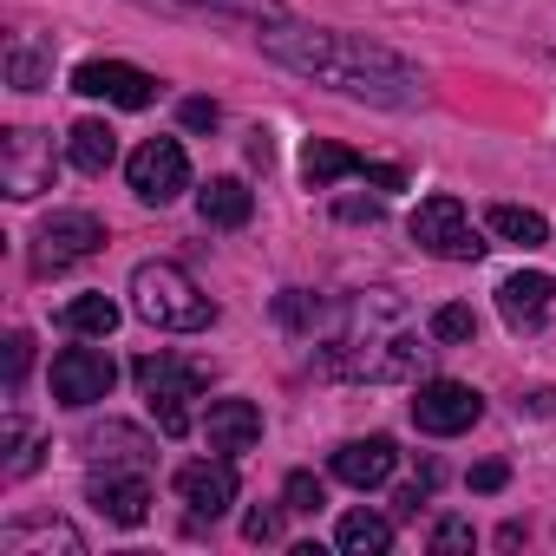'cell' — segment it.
Returning a JSON list of instances; mask_svg holds the SVG:
<instances>
[{
    "mask_svg": "<svg viewBox=\"0 0 556 556\" xmlns=\"http://www.w3.org/2000/svg\"><path fill=\"white\" fill-rule=\"evenodd\" d=\"M504 478H510V471H504L497 458H484V465L471 471V491H504Z\"/></svg>",
    "mask_w": 556,
    "mask_h": 556,
    "instance_id": "cell-33",
    "label": "cell"
},
{
    "mask_svg": "<svg viewBox=\"0 0 556 556\" xmlns=\"http://www.w3.org/2000/svg\"><path fill=\"white\" fill-rule=\"evenodd\" d=\"M86 497H92L112 523H125V530H138V523L151 517V484H144V471H92Z\"/></svg>",
    "mask_w": 556,
    "mask_h": 556,
    "instance_id": "cell-12",
    "label": "cell"
},
{
    "mask_svg": "<svg viewBox=\"0 0 556 556\" xmlns=\"http://www.w3.org/2000/svg\"><path fill=\"white\" fill-rule=\"evenodd\" d=\"M249 164H262V170L275 164V144H268V131H255V138H249Z\"/></svg>",
    "mask_w": 556,
    "mask_h": 556,
    "instance_id": "cell-34",
    "label": "cell"
},
{
    "mask_svg": "<svg viewBox=\"0 0 556 556\" xmlns=\"http://www.w3.org/2000/svg\"><path fill=\"white\" fill-rule=\"evenodd\" d=\"M530 413H536V419H543V413H556V393H549V387H536V393H530Z\"/></svg>",
    "mask_w": 556,
    "mask_h": 556,
    "instance_id": "cell-36",
    "label": "cell"
},
{
    "mask_svg": "<svg viewBox=\"0 0 556 556\" xmlns=\"http://www.w3.org/2000/svg\"><path fill=\"white\" fill-rule=\"evenodd\" d=\"M112 387H118V367L99 348H66L53 361V400L60 406H99V400H112Z\"/></svg>",
    "mask_w": 556,
    "mask_h": 556,
    "instance_id": "cell-9",
    "label": "cell"
},
{
    "mask_svg": "<svg viewBox=\"0 0 556 556\" xmlns=\"http://www.w3.org/2000/svg\"><path fill=\"white\" fill-rule=\"evenodd\" d=\"M465 543H471V523H465V517H445V523L432 530V549H465Z\"/></svg>",
    "mask_w": 556,
    "mask_h": 556,
    "instance_id": "cell-32",
    "label": "cell"
},
{
    "mask_svg": "<svg viewBox=\"0 0 556 556\" xmlns=\"http://www.w3.org/2000/svg\"><path fill=\"white\" fill-rule=\"evenodd\" d=\"M341 216H354V223H361V216H367V223H380V203H341Z\"/></svg>",
    "mask_w": 556,
    "mask_h": 556,
    "instance_id": "cell-35",
    "label": "cell"
},
{
    "mask_svg": "<svg viewBox=\"0 0 556 556\" xmlns=\"http://www.w3.org/2000/svg\"><path fill=\"white\" fill-rule=\"evenodd\" d=\"M177 497L190 504V517H223L229 504H236V465L229 458H197V465H184L177 471Z\"/></svg>",
    "mask_w": 556,
    "mask_h": 556,
    "instance_id": "cell-11",
    "label": "cell"
},
{
    "mask_svg": "<svg viewBox=\"0 0 556 556\" xmlns=\"http://www.w3.org/2000/svg\"><path fill=\"white\" fill-rule=\"evenodd\" d=\"M302 177H308L315 190H328L334 177H374V164L354 157V151H341V144H328V138H308V144H302Z\"/></svg>",
    "mask_w": 556,
    "mask_h": 556,
    "instance_id": "cell-17",
    "label": "cell"
},
{
    "mask_svg": "<svg viewBox=\"0 0 556 556\" xmlns=\"http://www.w3.org/2000/svg\"><path fill=\"white\" fill-rule=\"evenodd\" d=\"M262 53H268L275 66H289V73H302V79L341 92V99H361V105L413 112V105L426 99V79H419L400 53H387V47H374V40H361V34L302 27V21H268Z\"/></svg>",
    "mask_w": 556,
    "mask_h": 556,
    "instance_id": "cell-1",
    "label": "cell"
},
{
    "mask_svg": "<svg viewBox=\"0 0 556 556\" xmlns=\"http://www.w3.org/2000/svg\"><path fill=\"white\" fill-rule=\"evenodd\" d=\"M144 8H164V14H223V21H282L275 0H144Z\"/></svg>",
    "mask_w": 556,
    "mask_h": 556,
    "instance_id": "cell-20",
    "label": "cell"
},
{
    "mask_svg": "<svg viewBox=\"0 0 556 556\" xmlns=\"http://www.w3.org/2000/svg\"><path fill=\"white\" fill-rule=\"evenodd\" d=\"M73 164H79L86 177H105V170L118 164V131L99 125V118H79V125H73Z\"/></svg>",
    "mask_w": 556,
    "mask_h": 556,
    "instance_id": "cell-18",
    "label": "cell"
},
{
    "mask_svg": "<svg viewBox=\"0 0 556 556\" xmlns=\"http://www.w3.org/2000/svg\"><path fill=\"white\" fill-rule=\"evenodd\" d=\"M413 242L419 249H432V255H445V262H478L484 255V242H478V229H471V216H465V203L458 197H426L419 210H413Z\"/></svg>",
    "mask_w": 556,
    "mask_h": 556,
    "instance_id": "cell-5",
    "label": "cell"
},
{
    "mask_svg": "<svg viewBox=\"0 0 556 556\" xmlns=\"http://www.w3.org/2000/svg\"><path fill=\"white\" fill-rule=\"evenodd\" d=\"M125 177H131L138 203H157V210H164V203H177V197L190 190V157H184L177 138H144V144L131 151Z\"/></svg>",
    "mask_w": 556,
    "mask_h": 556,
    "instance_id": "cell-6",
    "label": "cell"
},
{
    "mask_svg": "<svg viewBox=\"0 0 556 556\" xmlns=\"http://www.w3.org/2000/svg\"><path fill=\"white\" fill-rule=\"evenodd\" d=\"M99 242H105V223H99L92 210H60V216H47L40 236H34V268H40V275H60V268H73V262H86Z\"/></svg>",
    "mask_w": 556,
    "mask_h": 556,
    "instance_id": "cell-7",
    "label": "cell"
},
{
    "mask_svg": "<svg viewBox=\"0 0 556 556\" xmlns=\"http://www.w3.org/2000/svg\"><path fill=\"white\" fill-rule=\"evenodd\" d=\"M8 556H27V549H66V556H86V536L73 523H27V530H8L0 536Z\"/></svg>",
    "mask_w": 556,
    "mask_h": 556,
    "instance_id": "cell-21",
    "label": "cell"
},
{
    "mask_svg": "<svg viewBox=\"0 0 556 556\" xmlns=\"http://www.w3.org/2000/svg\"><path fill=\"white\" fill-rule=\"evenodd\" d=\"M131 308H138V321H151L164 334H197V328L216 321V302L177 262H138L131 268Z\"/></svg>",
    "mask_w": 556,
    "mask_h": 556,
    "instance_id": "cell-2",
    "label": "cell"
},
{
    "mask_svg": "<svg viewBox=\"0 0 556 556\" xmlns=\"http://www.w3.org/2000/svg\"><path fill=\"white\" fill-rule=\"evenodd\" d=\"M8 79H14V92H40L47 86V53L27 47V40H14L8 47Z\"/></svg>",
    "mask_w": 556,
    "mask_h": 556,
    "instance_id": "cell-24",
    "label": "cell"
},
{
    "mask_svg": "<svg viewBox=\"0 0 556 556\" xmlns=\"http://www.w3.org/2000/svg\"><path fill=\"white\" fill-rule=\"evenodd\" d=\"M334 543H341L348 556H387V549H393V523H387L380 510H348L341 530H334Z\"/></svg>",
    "mask_w": 556,
    "mask_h": 556,
    "instance_id": "cell-19",
    "label": "cell"
},
{
    "mask_svg": "<svg viewBox=\"0 0 556 556\" xmlns=\"http://www.w3.org/2000/svg\"><path fill=\"white\" fill-rule=\"evenodd\" d=\"M549 295H556V282H549V275H536V268H523V275H504V282H497V315H504L517 334H530V328H543V315H549Z\"/></svg>",
    "mask_w": 556,
    "mask_h": 556,
    "instance_id": "cell-14",
    "label": "cell"
},
{
    "mask_svg": "<svg viewBox=\"0 0 556 556\" xmlns=\"http://www.w3.org/2000/svg\"><path fill=\"white\" fill-rule=\"evenodd\" d=\"M491 236H504V242H517V249H543L549 242V223L536 216V210H523V203H491Z\"/></svg>",
    "mask_w": 556,
    "mask_h": 556,
    "instance_id": "cell-22",
    "label": "cell"
},
{
    "mask_svg": "<svg viewBox=\"0 0 556 556\" xmlns=\"http://www.w3.org/2000/svg\"><path fill=\"white\" fill-rule=\"evenodd\" d=\"M73 92H79V99L125 105V112H144V105L157 99V79L138 73V66H125V60H86V66L73 73Z\"/></svg>",
    "mask_w": 556,
    "mask_h": 556,
    "instance_id": "cell-10",
    "label": "cell"
},
{
    "mask_svg": "<svg viewBox=\"0 0 556 556\" xmlns=\"http://www.w3.org/2000/svg\"><path fill=\"white\" fill-rule=\"evenodd\" d=\"M242 536L249 543H275V536H282V517H275V510H249L242 517Z\"/></svg>",
    "mask_w": 556,
    "mask_h": 556,
    "instance_id": "cell-30",
    "label": "cell"
},
{
    "mask_svg": "<svg viewBox=\"0 0 556 556\" xmlns=\"http://www.w3.org/2000/svg\"><path fill=\"white\" fill-rule=\"evenodd\" d=\"M197 210H203V223H216V229H242V223L255 216V197H249L242 177H210V184L197 190Z\"/></svg>",
    "mask_w": 556,
    "mask_h": 556,
    "instance_id": "cell-16",
    "label": "cell"
},
{
    "mask_svg": "<svg viewBox=\"0 0 556 556\" xmlns=\"http://www.w3.org/2000/svg\"><path fill=\"white\" fill-rule=\"evenodd\" d=\"M105 445H118V452H144V432H131V426H92L86 432V452H105Z\"/></svg>",
    "mask_w": 556,
    "mask_h": 556,
    "instance_id": "cell-27",
    "label": "cell"
},
{
    "mask_svg": "<svg viewBox=\"0 0 556 556\" xmlns=\"http://www.w3.org/2000/svg\"><path fill=\"white\" fill-rule=\"evenodd\" d=\"M60 177V157H53V138L47 131H8L0 138V190H8L14 203H34L40 190H53Z\"/></svg>",
    "mask_w": 556,
    "mask_h": 556,
    "instance_id": "cell-4",
    "label": "cell"
},
{
    "mask_svg": "<svg viewBox=\"0 0 556 556\" xmlns=\"http://www.w3.org/2000/svg\"><path fill=\"white\" fill-rule=\"evenodd\" d=\"M27 361H34V334H8V387L27 380Z\"/></svg>",
    "mask_w": 556,
    "mask_h": 556,
    "instance_id": "cell-29",
    "label": "cell"
},
{
    "mask_svg": "<svg viewBox=\"0 0 556 556\" xmlns=\"http://www.w3.org/2000/svg\"><path fill=\"white\" fill-rule=\"evenodd\" d=\"M321 504H328L321 478L315 471H289V510H321Z\"/></svg>",
    "mask_w": 556,
    "mask_h": 556,
    "instance_id": "cell-28",
    "label": "cell"
},
{
    "mask_svg": "<svg viewBox=\"0 0 556 556\" xmlns=\"http://www.w3.org/2000/svg\"><path fill=\"white\" fill-rule=\"evenodd\" d=\"M432 341H445V348H465V341H478V315H471L465 302H445V308L432 315Z\"/></svg>",
    "mask_w": 556,
    "mask_h": 556,
    "instance_id": "cell-25",
    "label": "cell"
},
{
    "mask_svg": "<svg viewBox=\"0 0 556 556\" xmlns=\"http://www.w3.org/2000/svg\"><path fill=\"white\" fill-rule=\"evenodd\" d=\"M393 465H400V445H393L387 432H374V439H348V445L334 452V478H341V484H354V491L387 484V478H393Z\"/></svg>",
    "mask_w": 556,
    "mask_h": 556,
    "instance_id": "cell-13",
    "label": "cell"
},
{
    "mask_svg": "<svg viewBox=\"0 0 556 556\" xmlns=\"http://www.w3.org/2000/svg\"><path fill=\"white\" fill-rule=\"evenodd\" d=\"M66 328H73V334H92V341H105V334L118 328V302H112V295H79V302L66 308Z\"/></svg>",
    "mask_w": 556,
    "mask_h": 556,
    "instance_id": "cell-23",
    "label": "cell"
},
{
    "mask_svg": "<svg viewBox=\"0 0 556 556\" xmlns=\"http://www.w3.org/2000/svg\"><path fill=\"white\" fill-rule=\"evenodd\" d=\"M203 432H210V452H249L262 439V413L249 400H210Z\"/></svg>",
    "mask_w": 556,
    "mask_h": 556,
    "instance_id": "cell-15",
    "label": "cell"
},
{
    "mask_svg": "<svg viewBox=\"0 0 556 556\" xmlns=\"http://www.w3.org/2000/svg\"><path fill=\"white\" fill-rule=\"evenodd\" d=\"M131 374H138V387H144V400H151L157 432H164V439H184V432H190V400L203 393V367H190V361H177V354H144Z\"/></svg>",
    "mask_w": 556,
    "mask_h": 556,
    "instance_id": "cell-3",
    "label": "cell"
},
{
    "mask_svg": "<svg viewBox=\"0 0 556 556\" xmlns=\"http://www.w3.org/2000/svg\"><path fill=\"white\" fill-rule=\"evenodd\" d=\"M184 125H190V131H216V125H223L216 99H184Z\"/></svg>",
    "mask_w": 556,
    "mask_h": 556,
    "instance_id": "cell-31",
    "label": "cell"
},
{
    "mask_svg": "<svg viewBox=\"0 0 556 556\" xmlns=\"http://www.w3.org/2000/svg\"><path fill=\"white\" fill-rule=\"evenodd\" d=\"M40 465V432L27 419H8V478H27Z\"/></svg>",
    "mask_w": 556,
    "mask_h": 556,
    "instance_id": "cell-26",
    "label": "cell"
},
{
    "mask_svg": "<svg viewBox=\"0 0 556 556\" xmlns=\"http://www.w3.org/2000/svg\"><path fill=\"white\" fill-rule=\"evenodd\" d=\"M484 413V393L465 387V380H426L413 393V426L432 432V439H452V432H471Z\"/></svg>",
    "mask_w": 556,
    "mask_h": 556,
    "instance_id": "cell-8",
    "label": "cell"
}]
</instances>
